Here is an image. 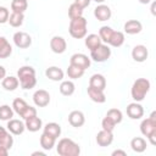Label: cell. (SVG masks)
Segmentation results:
<instances>
[{
	"instance_id": "6da1fadb",
	"label": "cell",
	"mask_w": 156,
	"mask_h": 156,
	"mask_svg": "<svg viewBox=\"0 0 156 156\" xmlns=\"http://www.w3.org/2000/svg\"><path fill=\"white\" fill-rule=\"evenodd\" d=\"M17 78L20 80V85L24 90H29L35 87L37 78H35V69L32 66H22L17 71Z\"/></svg>"
},
{
	"instance_id": "7a4b0ae2",
	"label": "cell",
	"mask_w": 156,
	"mask_h": 156,
	"mask_svg": "<svg viewBox=\"0 0 156 156\" xmlns=\"http://www.w3.org/2000/svg\"><path fill=\"white\" fill-rule=\"evenodd\" d=\"M140 132L144 136H146L151 145H156V112L152 111L151 115L143 119L140 123Z\"/></svg>"
},
{
	"instance_id": "3957f363",
	"label": "cell",
	"mask_w": 156,
	"mask_h": 156,
	"mask_svg": "<svg viewBox=\"0 0 156 156\" xmlns=\"http://www.w3.org/2000/svg\"><path fill=\"white\" fill-rule=\"evenodd\" d=\"M150 87H151L150 80L146 78H138L136 80H134L132 89H130V95H132L133 100L136 102L143 101L145 99L146 94L149 93Z\"/></svg>"
},
{
	"instance_id": "277c9868",
	"label": "cell",
	"mask_w": 156,
	"mask_h": 156,
	"mask_svg": "<svg viewBox=\"0 0 156 156\" xmlns=\"http://www.w3.org/2000/svg\"><path fill=\"white\" fill-rule=\"evenodd\" d=\"M56 151L60 156H78L80 146L69 138H62L56 145Z\"/></svg>"
},
{
	"instance_id": "5b68a950",
	"label": "cell",
	"mask_w": 156,
	"mask_h": 156,
	"mask_svg": "<svg viewBox=\"0 0 156 156\" xmlns=\"http://www.w3.org/2000/svg\"><path fill=\"white\" fill-rule=\"evenodd\" d=\"M87 27H88L87 20L83 16H80V17L71 20L69 27H68V32H69L72 38L82 39V38H84L87 35Z\"/></svg>"
},
{
	"instance_id": "8992f818",
	"label": "cell",
	"mask_w": 156,
	"mask_h": 156,
	"mask_svg": "<svg viewBox=\"0 0 156 156\" xmlns=\"http://www.w3.org/2000/svg\"><path fill=\"white\" fill-rule=\"evenodd\" d=\"M111 56V49L107 44L101 43L96 49L90 51V58L95 62H105Z\"/></svg>"
},
{
	"instance_id": "52a82bcc",
	"label": "cell",
	"mask_w": 156,
	"mask_h": 156,
	"mask_svg": "<svg viewBox=\"0 0 156 156\" xmlns=\"http://www.w3.org/2000/svg\"><path fill=\"white\" fill-rule=\"evenodd\" d=\"M12 39L15 45L20 49H27L32 45V37L26 32H16Z\"/></svg>"
},
{
	"instance_id": "ba28073f",
	"label": "cell",
	"mask_w": 156,
	"mask_h": 156,
	"mask_svg": "<svg viewBox=\"0 0 156 156\" xmlns=\"http://www.w3.org/2000/svg\"><path fill=\"white\" fill-rule=\"evenodd\" d=\"M69 65H73V66H77L82 69H87L90 67V58L84 55V54H80V52H77V54H73L69 58Z\"/></svg>"
},
{
	"instance_id": "9c48e42d",
	"label": "cell",
	"mask_w": 156,
	"mask_h": 156,
	"mask_svg": "<svg viewBox=\"0 0 156 156\" xmlns=\"http://www.w3.org/2000/svg\"><path fill=\"white\" fill-rule=\"evenodd\" d=\"M33 101L38 107H45L50 104V94L44 89H39L33 94Z\"/></svg>"
},
{
	"instance_id": "30bf717a",
	"label": "cell",
	"mask_w": 156,
	"mask_h": 156,
	"mask_svg": "<svg viewBox=\"0 0 156 156\" xmlns=\"http://www.w3.org/2000/svg\"><path fill=\"white\" fill-rule=\"evenodd\" d=\"M94 16L98 21H101V22H105V21H108L112 16V11L111 9L107 6V5H104V4H100L98 5L95 9H94Z\"/></svg>"
},
{
	"instance_id": "8fae6325",
	"label": "cell",
	"mask_w": 156,
	"mask_h": 156,
	"mask_svg": "<svg viewBox=\"0 0 156 156\" xmlns=\"http://www.w3.org/2000/svg\"><path fill=\"white\" fill-rule=\"evenodd\" d=\"M50 48H51L52 52H55V54H63L67 49V43H66L65 38H62L60 35H55L50 40Z\"/></svg>"
},
{
	"instance_id": "7c38bea8",
	"label": "cell",
	"mask_w": 156,
	"mask_h": 156,
	"mask_svg": "<svg viewBox=\"0 0 156 156\" xmlns=\"http://www.w3.org/2000/svg\"><path fill=\"white\" fill-rule=\"evenodd\" d=\"M127 115L132 119H140L144 116V108L139 102H130L127 106Z\"/></svg>"
},
{
	"instance_id": "4fadbf2b",
	"label": "cell",
	"mask_w": 156,
	"mask_h": 156,
	"mask_svg": "<svg viewBox=\"0 0 156 156\" xmlns=\"http://www.w3.org/2000/svg\"><path fill=\"white\" fill-rule=\"evenodd\" d=\"M68 123H69L72 127H74V128L82 127V126L85 123L84 113H83L82 111H78V110L72 111V112L68 115Z\"/></svg>"
},
{
	"instance_id": "5bb4252c",
	"label": "cell",
	"mask_w": 156,
	"mask_h": 156,
	"mask_svg": "<svg viewBox=\"0 0 156 156\" xmlns=\"http://www.w3.org/2000/svg\"><path fill=\"white\" fill-rule=\"evenodd\" d=\"M6 127H7V130H9L11 134H13V135H20V134H22V133L24 132V129H26L24 123H23L22 121H20V119H15V118L9 119Z\"/></svg>"
},
{
	"instance_id": "9a60e30c",
	"label": "cell",
	"mask_w": 156,
	"mask_h": 156,
	"mask_svg": "<svg viewBox=\"0 0 156 156\" xmlns=\"http://www.w3.org/2000/svg\"><path fill=\"white\" fill-rule=\"evenodd\" d=\"M96 144L101 147H105V146H108L112 144L113 141V134L112 132H107V130H100L98 134H96Z\"/></svg>"
},
{
	"instance_id": "2e32d148",
	"label": "cell",
	"mask_w": 156,
	"mask_h": 156,
	"mask_svg": "<svg viewBox=\"0 0 156 156\" xmlns=\"http://www.w3.org/2000/svg\"><path fill=\"white\" fill-rule=\"evenodd\" d=\"M149 56V51L145 45H135L132 50V57L136 62H144L146 61Z\"/></svg>"
},
{
	"instance_id": "e0dca14e",
	"label": "cell",
	"mask_w": 156,
	"mask_h": 156,
	"mask_svg": "<svg viewBox=\"0 0 156 156\" xmlns=\"http://www.w3.org/2000/svg\"><path fill=\"white\" fill-rule=\"evenodd\" d=\"M123 29L127 34H130V35H134V34H138L141 32L143 29V24L140 21L138 20H129L124 23L123 26Z\"/></svg>"
},
{
	"instance_id": "ac0fdd59",
	"label": "cell",
	"mask_w": 156,
	"mask_h": 156,
	"mask_svg": "<svg viewBox=\"0 0 156 156\" xmlns=\"http://www.w3.org/2000/svg\"><path fill=\"white\" fill-rule=\"evenodd\" d=\"M88 95L89 98L94 101V102H98V104H104L106 101V95L104 93V90L101 89H98V88H94V87H88Z\"/></svg>"
},
{
	"instance_id": "d6986e66",
	"label": "cell",
	"mask_w": 156,
	"mask_h": 156,
	"mask_svg": "<svg viewBox=\"0 0 156 156\" xmlns=\"http://www.w3.org/2000/svg\"><path fill=\"white\" fill-rule=\"evenodd\" d=\"M45 76L50 79V80H54V82H58V80H62L63 79V71L57 67V66H51L49 68H46L45 71Z\"/></svg>"
},
{
	"instance_id": "ffe728a7",
	"label": "cell",
	"mask_w": 156,
	"mask_h": 156,
	"mask_svg": "<svg viewBox=\"0 0 156 156\" xmlns=\"http://www.w3.org/2000/svg\"><path fill=\"white\" fill-rule=\"evenodd\" d=\"M24 126H26V129L34 133V132H38L43 127V122L38 116H33V117L24 119Z\"/></svg>"
},
{
	"instance_id": "44dd1931",
	"label": "cell",
	"mask_w": 156,
	"mask_h": 156,
	"mask_svg": "<svg viewBox=\"0 0 156 156\" xmlns=\"http://www.w3.org/2000/svg\"><path fill=\"white\" fill-rule=\"evenodd\" d=\"M123 43H124V33L119 30H113L107 41V45H111L113 48H119L123 45Z\"/></svg>"
},
{
	"instance_id": "7402d4cb",
	"label": "cell",
	"mask_w": 156,
	"mask_h": 156,
	"mask_svg": "<svg viewBox=\"0 0 156 156\" xmlns=\"http://www.w3.org/2000/svg\"><path fill=\"white\" fill-rule=\"evenodd\" d=\"M89 85L94 87V88H98V89H101V90H105V88H106V78L100 73H95V74H93L90 77Z\"/></svg>"
},
{
	"instance_id": "603a6c76",
	"label": "cell",
	"mask_w": 156,
	"mask_h": 156,
	"mask_svg": "<svg viewBox=\"0 0 156 156\" xmlns=\"http://www.w3.org/2000/svg\"><path fill=\"white\" fill-rule=\"evenodd\" d=\"M130 147L134 152L141 154L146 150V140L141 136H135L130 140Z\"/></svg>"
},
{
	"instance_id": "cb8c5ba5",
	"label": "cell",
	"mask_w": 156,
	"mask_h": 156,
	"mask_svg": "<svg viewBox=\"0 0 156 156\" xmlns=\"http://www.w3.org/2000/svg\"><path fill=\"white\" fill-rule=\"evenodd\" d=\"M2 88L7 91H13L18 88L20 85V80L17 77H13V76H7L2 79Z\"/></svg>"
},
{
	"instance_id": "d4e9b609",
	"label": "cell",
	"mask_w": 156,
	"mask_h": 156,
	"mask_svg": "<svg viewBox=\"0 0 156 156\" xmlns=\"http://www.w3.org/2000/svg\"><path fill=\"white\" fill-rule=\"evenodd\" d=\"M44 133L54 136V138H58L61 135V126L56 122H50V123H46L44 126Z\"/></svg>"
},
{
	"instance_id": "484cf974",
	"label": "cell",
	"mask_w": 156,
	"mask_h": 156,
	"mask_svg": "<svg viewBox=\"0 0 156 156\" xmlns=\"http://www.w3.org/2000/svg\"><path fill=\"white\" fill-rule=\"evenodd\" d=\"M13 145V136L12 134L7 130V129H4L0 132V146H4L6 149H11Z\"/></svg>"
},
{
	"instance_id": "4316f807",
	"label": "cell",
	"mask_w": 156,
	"mask_h": 156,
	"mask_svg": "<svg viewBox=\"0 0 156 156\" xmlns=\"http://www.w3.org/2000/svg\"><path fill=\"white\" fill-rule=\"evenodd\" d=\"M12 54V46L5 37H0V58H7Z\"/></svg>"
},
{
	"instance_id": "83f0119b",
	"label": "cell",
	"mask_w": 156,
	"mask_h": 156,
	"mask_svg": "<svg viewBox=\"0 0 156 156\" xmlns=\"http://www.w3.org/2000/svg\"><path fill=\"white\" fill-rule=\"evenodd\" d=\"M56 144V138L46 134L43 132V134L40 135V146L44 150H51Z\"/></svg>"
},
{
	"instance_id": "f1b7e54d",
	"label": "cell",
	"mask_w": 156,
	"mask_h": 156,
	"mask_svg": "<svg viewBox=\"0 0 156 156\" xmlns=\"http://www.w3.org/2000/svg\"><path fill=\"white\" fill-rule=\"evenodd\" d=\"M101 39L99 37V34H89L85 37V46L91 51L94 49H96L100 44H101Z\"/></svg>"
},
{
	"instance_id": "f546056e",
	"label": "cell",
	"mask_w": 156,
	"mask_h": 156,
	"mask_svg": "<svg viewBox=\"0 0 156 156\" xmlns=\"http://www.w3.org/2000/svg\"><path fill=\"white\" fill-rule=\"evenodd\" d=\"M76 90V85L72 80H63L60 84V93L65 96H71Z\"/></svg>"
},
{
	"instance_id": "4dcf8cb0",
	"label": "cell",
	"mask_w": 156,
	"mask_h": 156,
	"mask_svg": "<svg viewBox=\"0 0 156 156\" xmlns=\"http://www.w3.org/2000/svg\"><path fill=\"white\" fill-rule=\"evenodd\" d=\"M23 20H24V15L23 13H21V12H12L10 15L7 22L10 23L11 27L17 28V27H21L23 24Z\"/></svg>"
},
{
	"instance_id": "1f68e13d",
	"label": "cell",
	"mask_w": 156,
	"mask_h": 156,
	"mask_svg": "<svg viewBox=\"0 0 156 156\" xmlns=\"http://www.w3.org/2000/svg\"><path fill=\"white\" fill-rule=\"evenodd\" d=\"M105 117H107L108 119H111L115 124L121 123L122 119H123V115H122L121 110H118V108H110V110L107 111V113H106Z\"/></svg>"
},
{
	"instance_id": "d6a6232c",
	"label": "cell",
	"mask_w": 156,
	"mask_h": 156,
	"mask_svg": "<svg viewBox=\"0 0 156 156\" xmlns=\"http://www.w3.org/2000/svg\"><path fill=\"white\" fill-rule=\"evenodd\" d=\"M28 7V1L27 0H12L11 2V10L12 12H21L24 13V11Z\"/></svg>"
},
{
	"instance_id": "836d02e7",
	"label": "cell",
	"mask_w": 156,
	"mask_h": 156,
	"mask_svg": "<svg viewBox=\"0 0 156 156\" xmlns=\"http://www.w3.org/2000/svg\"><path fill=\"white\" fill-rule=\"evenodd\" d=\"M84 72H85L84 69H82L77 66H73V65H69L68 68H67V76L71 79H78V78L83 77Z\"/></svg>"
},
{
	"instance_id": "e575fe53",
	"label": "cell",
	"mask_w": 156,
	"mask_h": 156,
	"mask_svg": "<svg viewBox=\"0 0 156 156\" xmlns=\"http://www.w3.org/2000/svg\"><path fill=\"white\" fill-rule=\"evenodd\" d=\"M28 106V104L23 100V99H21V98H17V99H15L13 100V102H12V108H13V111L17 113V115H22V112L26 110V107Z\"/></svg>"
},
{
	"instance_id": "d590c367",
	"label": "cell",
	"mask_w": 156,
	"mask_h": 156,
	"mask_svg": "<svg viewBox=\"0 0 156 156\" xmlns=\"http://www.w3.org/2000/svg\"><path fill=\"white\" fill-rule=\"evenodd\" d=\"M13 117V108L9 105H1L0 106V119L1 121H9Z\"/></svg>"
},
{
	"instance_id": "8d00e7d4",
	"label": "cell",
	"mask_w": 156,
	"mask_h": 156,
	"mask_svg": "<svg viewBox=\"0 0 156 156\" xmlns=\"http://www.w3.org/2000/svg\"><path fill=\"white\" fill-rule=\"evenodd\" d=\"M83 10H84V9H82V7H80L79 5H77L76 2L71 4L69 7H68V16H69V18L72 20V18H77V17L83 16Z\"/></svg>"
},
{
	"instance_id": "74e56055",
	"label": "cell",
	"mask_w": 156,
	"mask_h": 156,
	"mask_svg": "<svg viewBox=\"0 0 156 156\" xmlns=\"http://www.w3.org/2000/svg\"><path fill=\"white\" fill-rule=\"evenodd\" d=\"M112 32H113V29H112L111 27H108V26H102V27L99 29V37H100L101 41L105 43V44H107V41H108V39H110Z\"/></svg>"
},
{
	"instance_id": "f35d334b",
	"label": "cell",
	"mask_w": 156,
	"mask_h": 156,
	"mask_svg": "<svg viewBox=\"0 0 156 156\" xmlns=\"http://www.w3.org/2000/svg\"><path fill=\"white\" fill-rule=\"evenodd\" d=\"M101 127H102V129L104 130H107V132H113V129H115V127H116V124L111 121V119H108L107 117H104V119L101 121Z\"/></svg>"
},
{
	"instance_id": "ab89813d",
	"label": "cell",
	"mask_w": 156,
	"mask_h": 156,
	"mask_svg": "<svg viewBox=\"0 0 156 156\" xmlns=\"http://www.w3.org/2000/svg\"><path fill=\"white\" fill-rule=\"evenodd\" d=\"M33 116H37V108L35 107H33V106H27L26 107V110L22 112V115H21V117L23 118V119H27V118H29V117H33Z\"/></svg>"
},
{
	"instance_id": "60d3db41",
	"label": "cell",
	"mask_w": 156,
	"mask_h": 156,
	"mask_svg": "<svg viewBox=\"0 0 156 156\" xmlns=\"http://www.w3.org/2000/svg\"><path fill=\"white\" fill-rule=\"evenodd\" d=\"M10 12L5 6H0V24H4L9 21Z\"/></svg>"
},
{
	"instance_id": "b9f144b4",
	"label": "cell",
	"mask_w": 156,
	"mask_h": 156,
	"mask_svg": "<svg viewBox=\"0 0 156 156\" xmlns=\"http://www.w3.org/2000/svg\"><path fill=\"white\" fill-rule=\"evenodd\" d=\"M74 2H76L77 5H79L82 9H85L87 6H89V5H90L91 0H74Z\"/></svg>"
},
{
	"instance_id": "7bdbcfd3",
	"label": "cell",
	"mask_w": 156,
	"mask_h": 156,
	"mask_svg": "<svg viewBox=\"0 0 156 156\" xmlns=\"http://www.w3.org/2000/svg\"><path fill=\"white\" fill-rule=\"evenodd\" d=\"M117 155H121V156H127V152L124 151V150H115L113 152H112V156H117Z\"/></svg>"
},
{
	"instance_id": "ee69618b",
	"label": "cell",
	"mask_w": 156,
	"mask_h": 156,
	"mask_svg": "<svg viewBox=\"0 0 156 156\" xmlns=\"http://www.w3.org/2000/svg\"><path fill=\"white\" fill-rule=\"evenodd\" d=\"M5 77H6V69H5V67H4V66H1V65H0V79L2 80Z\"/></svg>"
},
{
	"instance_id": "f6af8a7d",
	"label": "cell",
	"mask_w": 156,
	"mask_h": 156,
	"mask_svg": "<svg viewBox=\"0 0 156 156\" xmlns=\"http://www.w3.org/2000/svg\"><path fill=\"white\" fill-rule=\"evenodd\" d=\"M7 155H9V149L0 146V156H7Z\"/></svg>"
},
{
	"instance_id": "bcb514c9",
	"label": "cell",
	"mask_w": 156,
	"mask_h": 156,
	"mask_svg": "<svg viewBox=\"0 0 156 156\" xmlns=\"http://www.w3.org/2000/svg\"><path fill=\"white\" fill-rule=\"evenodd\" d=\"M32 155H33V156H35V155H39V156H45V152H43V151H34Z\"/></svg>"
},
{
	"instance_id": "7dc6e473",
	"label": "cell",
	"mask_w": 156,
	"mask_h": 156,
	"mask_svg": "<svg viewBox=\"0 0 156 156\" xmlns=\"http://www.w3.org/2000/svg\"><path fill=\"white\" fill-rule=\"evenodd\" d=\"M150 1H151V0H139V2H140V4H145V5H146V4H149Z\"/></svg>"
},
{
	"instance_id": "c3c4849f",
	"label": "cell",
	"mask_w": 156,
	"mask_h": 156,
	"mask_svg": "<svg viewBox=\"0 0 156 156\" xmlns=\"http://www.w3.org/2000/svg\"><path fill=\"white\" fill-rule=\"evenodd\" d=\"M151 12H152V15H155V2H152V5H151Z\"/></svg>"
},
{
	"instance_id": "681fc988",
	"label": "cell",
	"mask_w": 156,
	"mask_h": 156,
	"mask_svg": "<svg viewBox=\"0 0 156 156\" xmlns=\"http://www.w3.org/2000/svg\"><path fill=\"white\" fill-rule=\"evenodd\" d=\"M94 1H95V2H98V4H102L105 0H94Z\"/></svg>"
},
{
	"instance_id": "f907efd6",
	"label": "cell",
	"mask_w": 156,
	"mask_h": 156,
	"mask_svg": "<svg viewBox=\"0 0 156 156\" xmlns=\"http://www.w3.org/2000/svg\"><path fill=\"white\" fill-rule=\"evenodd\" d=\"M4 129H5V128H4V127H1V126H0V132H1V130H4Z\"/></svg>"
}]
</instances>
